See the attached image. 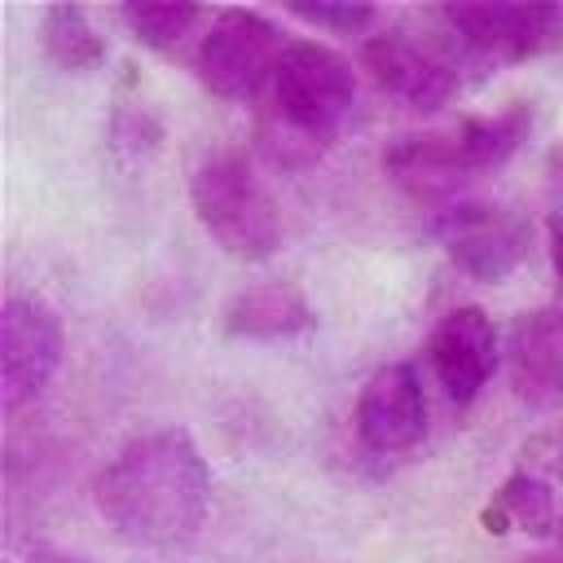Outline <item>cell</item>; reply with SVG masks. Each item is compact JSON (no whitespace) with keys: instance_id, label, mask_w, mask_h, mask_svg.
<instances>
[{"instance_id":"obj_8","label":"cell","mask_w":563,"mask_h":563,"mask_svg":"<svg viewBox=\"0 0 563 563\" xmlns=\"http://www.w3.org/2000/svg\"><path fill=\"white\" fill-rule=\"evenodd\" d=\"M356 431L374 453H405L427 435V396L413 365L391 361L369 374L356 400Z\"/></svg>"},{"instance_id":"obj_15","label":"cell","mask_w":563,"mask_h":563,"mask_svg":"<svg viewBox=\"0 0 563 563\" xmlns=\"http://www.w3.org/2000/svg\"><path fill=\"white\" fill-rule=\"evenodd\" d=\"M484 519H488V532H501V528H497L501 519H510L515 528H523V532H532V537L559 532L554 493H550L545 479H537V475H528V471H519V475H510V479L501 484V493H497V515L488 510Z\"/></svg>"},{"instance_id":"obj_16","label":"cell","mask_w":563,"mask_h":563,"mask_svg":"<svg viewBox=\"0 0 563 563\" xmlns=\"http://www.w3.org/2000/svg\"><path fill=\"white\" fill-rule=\"evenodd\" d=\"M453 132L462 141V154H466L471 172H488V167H501L519 150V141L528 132V114L515 106V110L493 114V119H466Z\"/></svg>"},{"instance_id":"obj_22","label":"cell","mask_w":563,"mask_h":563,"mask_svg":"<svg viewBox=\"0 0 563 563\" xmlns=\"http://www.w3.org/2000/svg\"><path fill=\"white\" fill-rule=\"evenodd\" d=\"M554 537H559V545H563V515H559V532H554Z\"/></svg>"},{"instance_id":"obj_14","label":"cell","mask_w":563,"mask_h":563,"mask_svg":"<svg viewBox=\"0 0 563 563\" xmlns=\"http://www.w3.org/2000/svg\"><path fill=\"white\" fill-rule=\"evenodd\" d=\"M44 53L62 70H92V66H101L106 44H101L88 9H79V4H53L44 13Z\"/></svg>"},{"instance_id":"obj_1","label":"cell","mask_w":563,"mask_h":563,"mask_svg":"<svg viewBox=\"0 0 563 563\" xmlns=\"http://www.w3.org/2000/svg\"><path fill=\"white\" fill-rule=\"evenodd\" d=\"M101 519L132 545H180L189 541L211 501V471L189 431L163 427L136 435L97 475Z\"/></svg>"},{"instance_id":"obj_20","label":"cell","mask_w":563,"mask_h":563,"mask_svg":"<svg viewBox=\"0 0 563 563\" xmlns=\"http://www.w3.org/2000/svg\"><path fill=\"white\" fill-rule=\"evenodd\" d=\"M31 559H35V563H88V559H75V554H62V550H44V545H40Z\"/></svg>"},{"instance_id":"obj_10","label":"cell","mask_w":563,"mask_h":563,"mask_svg":"<svg viewBox=\"0 0 563 563\" xmlns=\"http://www.w3.org/2000/svg\"><path fill=\"white\" fill-rule=\"evenodd\" d=\"M365 70L387 97L405 101L409 110H435L453 97V70L422 44L405 40V31L374 35L365 44Z\"/></svg>"},{"instance_id":"obj_11","label":"cell","mask_w":563,"mask_h":563,"mask_svg":"<svg viewBox=\"0 0 563 563\" xmlns=\"http://www.w3.org/2000/svg\"><path fill=\"white\" fill-rule=\"evenodd\" d=\"M510 374L523 400L532 405L563 400V312L537 308L510 325Z\"/></svg>"},{"instance_id":"obj_18","label":"cell","mask_w":563,"mask_h":563,"mask_svg":"<svg viewBox=\"0 0 563 563\" xmlns=\"http://www.w3.org/2000/svg\"><path fill=\"white\" fill-rule=\"evenodd\" d=\"M290 13L308 26H321V31H339V35H361L378 13L374 4H334V0H290Z\"/></svg>"},{"instance_id":"obj_4","label":"cell","mask_w":563,"mask_h":563,"mask_svg":"<svg viewBox=\"0 0 563 563\" xmlns=\"http://www.w3.org/2000/svg\"><path fill=\"white\" fill-rule=\"evenodd\" d=\"M282 53V31L264 13L224 9L198 44V79L224 101H251L273 88Z\"/></svg>"},{"instance_id":"obj_17","label":"cell","mask_w":563,"mask_h":563,"mask_svg":"<svg viewBox=\"0 0 563 563\" xmlns=\"http://www.w3.org/2000/svg\"><path fill=\"white\" fill-rule=\"evenodd\" d=\"M119 13L132 26V35L150 48H176L194 31V22L202 18V9L189 0H132Z\"/></svg>"},{"instance_id":"obj_7","label":"cell","mask_w":563,"mask_h":563,"mask_svg":"<svg viewBox=\"0 0 563 563\" xmlns=\"http://www.w3.org/2000/svg\"><path fill=\"white\" fill-rule=\"evenodd\" d=\"M444 22L475 48L501 62H519L541 53L559 26L563 9L559 4H506V0H475V4H449Z\"/></svg>"},{"instance_id":"obj_9","label":"cell","mask_w":563,"mask_h":563,"mask_svg":"<svg viewBox=\"0 0 563 563\" xmlns=\"http://www.w3.org/2000/svg\"><path fill=\"white\" fill-rule=\"evenodd\" d=\"M427 352H431V369L444 396L453 405H471L484 391L488 374L497 369V330L484 308L462 303L435 321Z\"/></svg>"},{"instance_id":"obj_2","label":"cell","mask_w":563,"mask_h":563,"mask_svg":"<svg viewBox=\"0 0 563 563\" xmlns=\"http://www.w3.org/2000/svg\"><path fill=\"white\" fill-rule=\"evenodd\" d=\"M356 75L347 57L317 40H295L282 53V66L273 75V123L277 132H264V145L277 163L299 167L321 154V145L339 132L343 114L352 110Z\"/></svg>"},{"instance_id":"obj_19","label":"cell","mask_w":563,"mask_h":563,"mask_svg":"<svg viewBox=\"0 0 563 563\" xmlns=\"http://www.w3.org/2000/svg\"><path fill=\"white\" fill-rule=\"evenodd\" d=\"M550 264H554V273L563 277V211L550 216Z\"/></svg>"},{"instance_id":"obj_12","label":"cell","mask_w":563,"mask_h":563,"mask_svg":"<svg viewBox=\"0 0 563 563\" xmlns=\"http://www.w3.org/2000/svg\"><path fill=\"white\" fill-rule=\"evenodd\" d=\"M220 317H224V334L229 339H251V343H282V339L308 334L317 325L312 303L290 282L246 286L224 303Z\"/></svg>"},{"instance_id":"obj_6","label":"cell","mask_w":563,"mask_h":563,"mask_svg":"<svg viewBox=\"0 0 563 563\" xmlns=\"http://www.w3.org/2000/svg\"><path fill=\"white\" fill-rule=\"evenodd\" d=\"M435 238L449 260L475 282H501L528 251V229L519 216L493 202H453L435 216Z\"/></svg>"},{"instance_id":"obj_13","label":"cell","mask_w":563,"mask_h":563,"mask_svg":"<svg viewBox=\"0 0 563 563\" xmlns=\"http://www.w3.org/2000/svg\"><path fill=\"white\" fill-rule=\"evenodd\" d=\"M383 167L396 185H405L418 198H449L457 194L462 180H471V163L462 154L457 132H422V136H400L387 154Z\"/></svg>"},{"instance_id":"obj_5","label":"cell","mask_w":563,"mask_h":563,"mask_svg":"<svg viewBox=\"0 0 563 563\" xmlns=\"http://www.w3.org/2000/svg\"><path fill=\"white\" fill-rule=\"evenodd\" d=\"M62 317L35 295H9L0 308V396L4 409L35 400L62 365Z\"/></svg>"},{"instance_id":"obj_21","label":"cell","mask_w":563,"mask_h":563,"mask_svg":"<svg viewBox=\"0 0 563 563\" xmlns=\"http://www.w3.org/2000/svg\"><path fill=\"white\" fill-rule=\"evenodd\" d=\"M528 563H563V550H559V554H537V559H528Z\"/></svg>"},{"instance_id":"obj_3","label":"cell","mask_w":563,"mask_h":563,"mask_svg":"<svg viewBox=\"0 0 563 563\" xmlns=\"http://www.w3.org/2000/svg\"><path fill=\"white\" fill-rule=\"evenodd\" d=\"M194 211L211 242L233 260H268L282 242V216L264 180L242 154H211L194 167L189 180Z\"/></svg>"}]
</instances>
